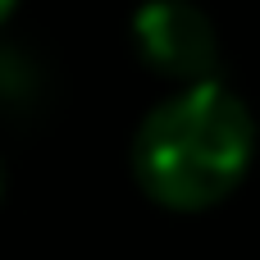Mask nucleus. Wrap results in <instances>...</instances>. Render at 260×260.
<instances>
[{
    "mask_svg": "<svg viewBox=\"0 0 260 260\" xmlns=\"http://www.w3.org/2000/svg\"><path fill=\"white\" fill-rule=\"evenodd\" d=\"M256 137L251 105L219 78L178 87L137 123L133 178L155 206L197 215L242 187L256 160Z\"/></svg>",
    "mask_w": 260,
    "mask_h": 260,
    "instance_id": "1",
    "label": "nucleus"
},
{
    "mask_svg": "<svg viewBox=\"0 0 260 260\" xmlns=\"http://www.w3.org/2000/svg\"><path fill=\"white\" fill-rule=\"evenodd\" d=\"M133 50L146 69L178 87L215 82L219 37L201 5L192 0H146L133 14Z\"/></svg>",
    "mask_w": 260,
    "mask_h": 260,
    "instance_id": "2",
    "label": "nucleus"
},
{
    "mask_svg": "<svg viewBox=\"0 0 260 260\" xmlns=\"http://www.w3.org/2000/svg\"><path fill=\"white\" fill-rule=\"evenodd\" d=\"M50 96L46 69L23 46H0V114H32Z\"/></svg>",
    "mask_w": 260,
    "mask_h": 260,
    "instance_id": "3",
    "label": "nucleus"
},
{
    "mask_svg": "<svg viewBox=\"0 0 260 260\" xmlns=\"http://www.w3.org/2000/svg\"><path fill=\"white\" fill-rule=\"evenodd\" d=\"M14 5H18V0H0V23H5L9 14H14Z\"/></svg>",
    "mask_w": 260,
    "mask_h": 260,
    "instance_id": "4",
    "label": "nucleus"
},
{
    "mask_svg": "<svg viewBox=\"0 0 260 260\" xmlns=\"http://www.w3.org/2000/svg\"><path fill=\"white\" fill-rule=\"evenodd\" d=\"M0 197H5V160H0Z\"/></svg>",
    "mask_w": 260,
    "mask_h": 260,
    "instance_id": "5",
    "label": "nucleus"
}]
</instances>
